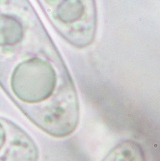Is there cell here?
I'll return each instance as SVG.
<instances>
[{"instance_id":"3","label":"cell","mask_w":160,"mask_h":161,"mask_svg":"<svg viewBox=\"0 0 160 161\" xmlns=\"http://www.w3.org/2000/svg\"><path fill=\"white\" fill-rule=\"evenodd\" d=\"M37 146L23 129L0 117V161H37Z\"/></svg>"},{"instance_id":"1","label":"cell","mask_w":160,"mask_h":161,"mask_svg":"<svg viewBox=\"0 0 160 161\" xmlns=\"http://www.w3.org/2000/svg\"><path fill=\"white\" fill-rule=\"evenodd\" d=\"M0 87L51 136H68L78 126L75 84L29 0H0Z\"/></svg>"},{"instance_id":"2","label":"cell","mask_w":160,"mask_h":161,"mask_svg":"<svg viewBox=\"0 0 160 161\" xmlns=\"http://www.w3.org/2000/svg\"><path fill=\"white\" fill-rule=\"evenodd\" d=\"M57 33L75 48L89 47L98 27L96 0H37Z\"/></svg>"}]
</instances>
